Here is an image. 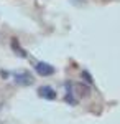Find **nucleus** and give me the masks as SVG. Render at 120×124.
Listing matches in <instances>:
<instances>
[{
	"instance_id": "f257e3e1",
	"label": "nucleus",
	"mask_w": 120,
	"mask_h": 124,
	"mask_svg": "<svg viewBox=\"0 0 120 124\" xmlns=\"http://www.w3.org/2000/svg\"><path fill=\"white\" fill-rule=\"evenodd\" d=\"M38 94L41 96V98H45V99H49V101L56 99V91L53 88H49V86H41L38 89Z\"/></svg>"
},
{
	"instance_id": "f03ea898",
	"label": "nucleus",
	"mask_w": 120,
	"mask_h": 124,
	"mask_svg": "<svg viewBox=\"0 0 120 124\" xmlns=\"http://www.w3.org/2000/svg\"><path fill=\"white\" fill-rule=\"evenodd\" d=\"M15 81L18 83V85H31L33 83V78H31V75L30 73H27V71H21V73H17L15 75Z\"/></svg>"
},
{
	"instance_id": "7ed1b4c3",
	"label": "nucleus",
	"mask_w": 120,
	"mask_h": 124,
	"mask_svg": "<svg viewBox=\"0 0 120 124\" xmlns=\"http://www.w3.org/2000/svg\"><path fill=\"white\" fill-rule=\"evenodd\" d=\"M36 71L41 75V76H49V75H53L54 73V70H53V66H49L48 63H36Z\"/></svg>"
}]
</instances>
